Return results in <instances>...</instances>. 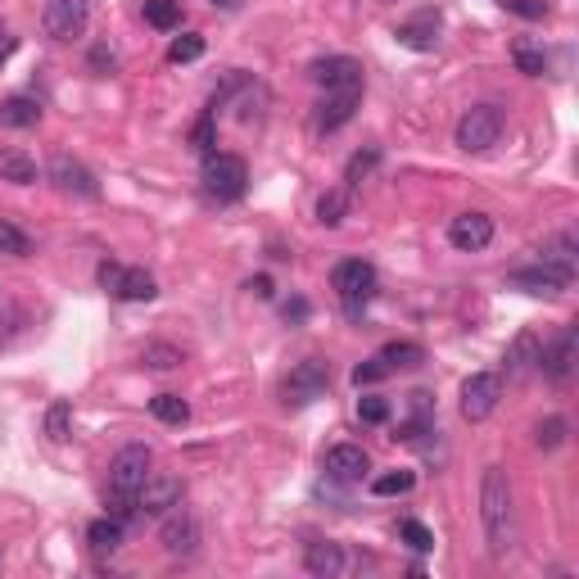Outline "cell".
Returning a JSON list of instances; mask_svg holds the SVG:
<instances>
[{"instance_id": "10", "label": "cell", "mask_w": 579, "mask_h": 579, "mask_svg": "<svg viewBox=\"0 0 579 579\" xmlns=\"http://www.w3.org/2000/svg\"><path fill=\"white\" fill-rule=\"evenodd\" d=\"M50 181H55L64 195H82V200H95V195H100L95 172L86 168V163H77L73 154H55V159H50Z\"/></svg>"}, {"instance_id": "41", "label": "cell", "mask_w": 579, "mask_h": 579, "mask_svg": "<svg viewBox=\"0 0 579 579\" xmlns=\"http://www.w3.org/2000/svg\"><path fill=\"white\" fill-rule=\"evenodd\" d=\"M503 10H512V14H521V19H543L548 14V5L543 0H498Z\"/></svg>"}, {"instance_id": "35", "label": "cell", "mask_w": 579, "mask_h": 579, "mask_svg": "<svg viewBox=\"0 0 579 579\" xmlns=\"http://www.w3.org/2000/svg\"><path fill=\"white\" fill-rule=\"evenodd\" d=\"M358 421L362 426H385V421H390V399H380V394L358 399Z\"/></svg>"}, {"instance_id": "7", "label": "cell", "mask_w": 579, "mask_h": 579, "mask_svg": "<svg viewBox=\"0 0 579 579\" xmlns=\"http://www.w3.org/2000/svg\"><path fill=\"white\" fill-rule=\"evenodd\" d=\"M86 19H91V0H46V10H41V28L55 41L82 37Z\"/></svg>"}, {"instance_id": "23", "label": "cell", "mask_w": 579, "mask_h": 579, "mask_svg": "<svg viewBox=\"0 0 579 579\" xmlns=\"http://www.w3.org/2000/svg\"><path fill=\"white\" fill-rule=\"evenodd\" d=\"M0 123L5 127H37L41 123V105L32 95H10L5 105H0Z\"/></svg>"}, {"instance_id": "8", "label": "cell", "mask_w": 579, "mask_h": 579, "mask_svg": "<svg viewBox=\"0 0 579 579\" xmlns=\"http://www.w3.org/2000/svg\"><path fill=\"white\" fill-rule=\"evenodd\" d=\"M326 385H331V367H326L322 358H304L290 376H285V403H295V408L317 403L326 394Z\"/></svg>"}, {"instance_id": "18", "label": "cell", "mask_w": 579, "mask_h": 579, "mask_svg": "<svg viewBox=\"0 0 579 579\" xmlns=\"http://www.w3.org/2000/svg\"><path fill=\"white\" fill-rule=\"evenodd\" d=\"M358 100H362V86H340V91H326V100L317 105V127H322V132H340V127L353 118Z\"/></svg>"}, {"instance_id": "27", "label": "cell", "mask_w": 579, "mask_h": 579, "mask_svg": "<svg viewBox=\"0 0 579 579\" xmlns=\"http://www.w3.org/2000/svg\"><path fill=\"white\" fill-rule=\"evenodd\" d=\"M344 218H349V190L344 186L326 190L322 200H317V222H322V227H340Z\"/></svg>"}, {"instance_id": "11", "label": "cell", "mask_w": 579, "mask_h": 579, "mask_svg": "<svg viewBox=\"0 0 579 579\" xmlns=\"http://www.w3.org/2000/svg\"><path fill=\"white\" fill-rule=\"evenodd\" d=\"M575 353H579L575 326H566V331H561L557 340L543 344V349H539V371L552 380V385H566L570 371H575Z\"/></svg>"}, {"instance_id": "20", "label": "cell", "mask_w": 579, "mask_h": 579, "mask_svg": "<svg viewBox=\"0 0 579 579\" xmlns=\"http://www.w3.org/2000/svg\"><path fill=\"white\" fill-rule=\"evenodd\" d=\"M399 46H408V50H435L439 46V14L435 10H426V14H417L412 23H399Z\"/></svg>"}, {"instance_id": "31", "label": "cell", "mask_w": 579, "mask_h": 579, "mask_svg": "<svg viewBox=\"0 0 579 579\" xmlns=\"http://www.w3.org/2000/svg\"><path fill=\"white\" fill-rule=\"evenodd\" d=\"M145 19H150V28L172 32L181 23V0H145Z\"/></svg>"}, {"instance_id": "5", "label": "cell", "mask_w": 579, "mask_h": 579, "mask_svg": "<svg viewBox=\"0 0 579 579\" xmlns=\"http://www.w3.org/2000/svg\"><path fill=\"white\" fill-rule=\"evenodd\" d=\"M245 186H249V168L240 154H204V190L213 200L231 204L245 195Z\"/></svg>"}, {"instance_id": "29", "label": "cell", "mask_w": 579, "mask_h": 579, "mask_svg": "<svg viewBox=\"0 0 579 579\" xmlns=\"http://www.w3.org/2000/svg\"><path fill=\"white\" fill-rule=\"evenodd\" d=\"M150 412L163 421V426H186L190 421V403L181 399V394H159V399H150Z\"/></svg>"}, {"instance_id": "16", "label": "cell", "mask_w": 579, "mask_h": 579, "mask_svg": "<svg viewBox=\"0 0 579 579\" xmlns=\"http://www.w3.org/2000/svg\"><path fill=\"white\" fill-rule=\"evenodd\" d=\"M308 77H313L317 86H326V91H340V86H362V64L349 55H326L317 59L313 68H308Z\"/></svg>"}, {"instance_id": "9", "label": "cell", "mask_w": 579, "mask_h": 579, "mask_svg": "<svg viewBox=\"0 0 579 579\" xmlns=\"http://www.w3.org/2000/svg\"><path fill=\"white\" fill-rule=\"evenodd\" d=\"M498 399H503V376H498V371H475V376L462 385V417L466 421L494 417Z\"/></svg>"}, {"instance_id": "39", "label": "cell", "mask_w": 579, "mask_h": 579, "mask_svg": "<svg viewBox=\"0 0 579 579\" xmlns=\"http://www.w3.org/2000/svg\"><path fill=\"white\" fill-rule=\"evenodd\" d=\"M561 444H566V421L548 417V421L539 426V448H561Z\"/></svg>"}, {"instance_id": "4", "label": "cell", "mask_w": 579, "mask_h": 579, "mask_svg": "<svg viewBox=\"0 0 579 579\" xmlns=\"http://www.w3.org/2000/svg\"><path fill=\"white\" fill-rule=\"evenodd\" d=\"M150 475H154V448L150 444H127V448H118V457L109 462V489L136 498Z\"/></svg>"}, {"instance_id": "1", "label": "cell", "mask_w": 579, "mask_h": 579, "mask_svg": "<svg viewBox=\"0 0 579 579\" xmlns=\"http://www.w3.org/2000/svg\"><path fill=\"white\" fill-rule=\"evenodd\" d=\"M480 521H485V539L494 557L512 552V485H507L503 466H489L485 485H480Z\"/></svg>"}, {"instance_id": "24", "label": "cell", "mask_w": 579, "mask_h": 579, "mask_svg": "<svg viewBox=\"0 0 579 579\" xmlns=\"http://www.w3.org/2000/svg\"><path fill=\"white\" fill-rule=\"evenodd\" d=\"M412 489H417V471H408V466H394V471L371 480V494L376 498H403V494H412Z\"/></svg>"}, {"instance_id": "34", "label": "cell", "mask_w": 579, "mask_h": 579, "mask_svg": "<svg viewBox=\"0 0 579 579\" xmlns=\"http://www.w3.org/2000/svg\"><path fill=\"white\" fill-rule=\"evenodd\" d=\"M28 249H32V240L23 236L19 227H14L10 218H0V254H14V258H28Z\"/></svg>"}, {"instance_id": "40", "label": "cell", "mask_w": 579, "mask_h": 579, "mask_svg": "<svg viewBox=\"0 0 579 579\" xmlns=\"http://www.w3.org/2000/svg\"><path fill=\"white\" fill-rule=\"evenodd\" d=\"M68 417H73V408H68V403H55V408H50V417H46L50 439H68Z\"/></svg>"}, {"instance_id": "32", "label": "cell", "mask_w": 579, "mask_h": 579, "mask_svg": "<svg viewBox=\"0 0 579 579\" xmlns=\"http://www.w3.org/2000/svg\"><path fill=\"white\" fill-rule=\"evenodd\" d=\"M200 55H204V37H200V32H181V37L168 46L172 64H195Z\"/></svg>"}, {"instance_id": "38", "label": "cell", "mask_w": 579, "mask_h": 579, "mask_svg": "<svg viewBox=\"0 0 579 579\" xmlns=\"http://www.w3.org/2000/svg\"><path fill=\"white\" fill-rule=\"evenodd\" d=\"M376 159H380V150H367V154H353L349 159V172H344V190H353L362 177H367L371 168H376Z\"/></svg>"}, {"instance_id": "37", "label": "cell", "mask_w": 579, "mask_h": 579, "mask_svg": "<svg viewBox=\"0 0 579 579\" xmlns=\"http://www.w3.org/2000/svg\"><path fill=\"white\" fill-rule=\"evenodd\" d=\"M385 376H390V367H385V358H380V353L353 367V385H358V390H362V385H380Z\"/></svg>"}, {"instance_id": "45", "label": "cell", "mask_w": 579, "mask_h": 579, "mask_svg": "<svg viewBox=\"0 0 579 579\" xmlns=\"http://www.w3.org/2000/svg\"><path fill=\"white\" fill-rule=\"evenodd\" d=\"M14 50H19V41H14V37H5V41H0V64H5V59H10Z\"/></svg>"}, {"instance_id": "42", "label": "cell", "mask_w": 579, "mask_h": 579, "mask_svg": "<svg viewBox=\"0 0 579 579\" xmlns=\"http://www.w3.org/2000/svg\"><path fill=\"white\" fill-rule=\"evenodd\" d=\"M195 150H204V154H213V109L200 118V127H195Z\"/></svg>"}, {"instance_id": "36", "label": "cell", "mask_w": 579, "mask_h": 579, "mask_svg": "<svg viewBox=\"0 0 579 579\" xmlns=\"http://www.w3.org/2000/svg\"><path fill=\"white\" fill-rule=\"evenodd\" d=\"M399 539L408 543L412 552H435V534H430L421 521H403V525H399Z\"/></svg>"}, {"instance_id": "15", "label": "cell", "mask_w": 579, "mask_h": 579, "mask_svg": "<svg viewBox=\"0 0 579 579\" xmlns=\"http://www.w3.org/2000/svg\"><path fill=\"white\" fill-rule=\"evenodd\" d=\"M367 471H371V457L362 444H335L331 453H326V475L340 480V485H358Z\"/></svg>"}, {"instance_id": "46", "label": "cell", "mask_w": 579, "mask_h": 579, "mask_svg": "<svg viewBox=\"0 0 579 579\" xmlns=\"http://www.w3.org/2000/svg\"><path fill=\"white\" fill-rule=\"evenodd\" d=\"M213 10H240V0H209Z\"/></svg>"}, {"instance_id": "12", "label": "cell", "mask_w": 579, "mask_h": 579, "mask_svg": "<svg viewBox=\"0 0 579 579\" xmlns=\"http://www.w3.org/2000/svg\"><path fill=\"white\" fill-rule=\"evenodd\" d=\"M159 543H163L168 557H190V552L200 548V525H195V516H190V512H181V503L172 507V516L163 521Z\"/></svg>"}, {"instance_id": "21", "label": "cell", "mask_w": 579, "mask_h": 579, "mask_svg": "<svg viewBox=\"0 0 579 579\" xmlns=\"http://www.w3.org/2000/svg\"><path fill=\"white\" fill-rule=\"evenodd\" d=\"M539 349H543V344L534 340L530 331L516 335V344L507 349V376H512V380H525L530 371H539Z\"/></svg>"}, {"instance_id": "6", "label": "cell", "mask_w": 579, "mask_h": 579, "mask_svg": "<svg viewBox=\"0 0 579 579\" xmlns=\"http://www.w3.org/2000/svg\"><path fill=\"white\" fill-rule=\"evenodd\" d=\"M100 285H105V290H114L118 299H127V304H150V299L159 295V285H154V276L145 272V267L100 263Z\"/></svg>"}, {"instance_id": "44", "label": "cell", "mask_w": 579, "mask_h": 579, "mask_svg": "<svg viewBox=\"0 0 579 579\" xmlns=\"http://www.w3.org/2000/svg\"><path fill=\"white\" fill-rule=\"evenodd\" d=\"M308 317V304L304 299H295V304H285V322H304Z\"/></svg>"}, {"instance_id": "22", "label": "cell", "mask_w": 579, "mask_h": 579, "mask_svg": "<svg viewBox=\"0 0 579 579\" xmlns=\"http://www.w3.org/2000/svg\"><path fill=\"white\" fill-rule=\"evenodd\" d=\"M0 181H10V186H32V181H37V163H32L23 150H14V145H0Z\"/></svg>"}, {"instance_id": "30", "label": "cell", "mask_w": 579, "mask_h": 579, "mask_svg": "<svg viewBox=\"0 0 579 579\" xmlns=\"http://www.w3.org/2000/svg\"><path fill=\"white\" fill-rule=\"evenodd\" d=\"M512 59H516V68H521L525 77H543L548 73V55H543V46H534V41H516L512 46Z\"/></svg>"}, {"instance_id": "14", "label": "cell", "mask_w": 579, "mask_h": 579, "mask_svg": "<svg viewBox=\"0 0 579 579\" xmlns=\"http://www.w3.org/2000/svg\"><path fill=\"white\" fill-rule=\"evenodd\" d=\"M489 240H494V218H485V213H462V218L448 222V245L462 249V254L485 249Z\"/></svg>"}, {"instance_id": "3", "label": "cell", "mask_w": 579, "mask_h": 579, "mask_svg": "<svg viewBox=\"0 0 579 579\" xmlns=\"http://www.w3.org/2000/svg\"><path fill=\"white\" fill-rule=\"evenodd\" d=\"M503 127H507V114L498 105H475L457 118V145H462L466 154H485L498 145Z\"/></svg>"}, {"instance_id": "13", "label": "cell", "mask_w": 579, "mask_h": 579, "mask_svg": "<svg viewBox=\"0 0 579 579\" xmlns=\"http://www.w3.org/2000/svg\"><path fill=\"white\" fill-rule=\"evenodd\" d=\"M181 494H186V485H181L177 475H150L141 485V494H136V507H141L145 516H163L181 503Z\"/></svg>"}, {"instance_id": "28", "label": "cell", "mask_w": 579, "mask_h": 579, "mask_svg": "<svg viewBox=\"0 0 579 579\" xmlns=\"http://www.w3.org/2000/svg\"><path fill=\"white\" fill-rule=\"evenodd\" d=\"M380 358H385V367H390V371L421 367V362H426V349H421V344H412V340H394V344H385V349H380Z\"/></svg>"}, {"instance_id": "43", "label": "cell", "mask_w": 579, "mask_h": 579, "mask_svg": "<svg viewBox=\"0 0 579 579\" xmlns=\"http://www.w3.org/2000/svg\"><path fill=\"white\" fill-rule=\"evenodd\" d=\"M249 290H254L258 299H272V276H254V281H249Z\"/></svg>"}, {"instance_id": "26", "label": "cell", "mask_w": 579, "mask_h": 579, "mask_svg": "<svg viewBox=\"0 0 579 579\" xmlns=\"http://www.w3.org/2000/svg\"><path fill=\"white\" fill-rule=\"evenodd\" d=\"M86 539H91L95 552H118L123 548V521L118 516H100V521H91Z\"/></svg>"}, {"instance_id": "17", "label": "cell", "mask_w": 579, "mask_h": 579, "mask_svg": "<svg viewBox=\"0 0 579 579\" xmlns=\"http://www.w3.org/2000/svg\"><path fill=\"white\" fill-rule=\"evenodd\" d=\"M570 281H575V276L561 272V267H552V263L521 267V272L512 276V285H516V290H525V295H561Z\"/></svg>"}, {"instance_id": "25", "label": "cell", "mask_w": 579, "mask_h": 579, "mask_svg": "<svg viewBox=\"0 0 579 579\" xmlns=\"http://www.w3.org/2000/svg\"><path fill=\"white\" fill-rule=\"evenodd\" d=\"M575 254H579V245H575V236H570V231H566V236L548 240V245L539 249V263H552V267H561V272H570V276H575V263H579Z\"/></svg>"}, {"instance_id": "33", "label": "cell", "mask_w": 579, "mask_h": 579, "mask_svg": "<svg viewBox=\"0 0 579 579\" xmlns=\"http://www.w3.org/2000/svg\"><path fill=\"white\" fill-rule=\"evenodd\" d=\"M141 362L150 371H172V367H181V349H172V344H145Z\"/></svg>"}, {"instance_id": "2", "label": "cell", "mask_w": 579, "mask_h": 579, "mask_svg": "<svg viewBox=\"0 0 579 579\" xmlns=\"http://www.w3.org/2000/svg\"><path fill=\"white\" fill-rule=\"evenodd\" d=\"M331 285H335V295H340L344 313L362 317V313H367V304L376 299V267L362 263V258H344V263H335Z\"/></svg>"}, {"instance_id": "19", "label": "cell", "mask_w": 579, "mask_h": 579, "mask_svg": "<svg viewBox=\"0 0 579 579\" xmlns=\"http://www.w3.org/2000/svg\"><path fill=\"white\" fill-rule=\"evenodd\" d=\"M304 566L308 575H322V579H335L349 570V557H344L340 543H308L304 548Z\"/></svg>"}]
</instances>
